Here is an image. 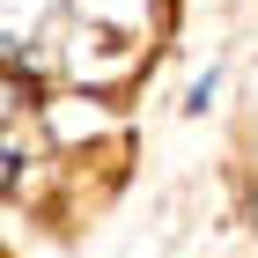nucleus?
<instances>
[{"label":"nucleus","instance_id":"obj_2","mask_svg":"<svg viewBox=\"0 0 258 258\" xmlns=\"http://www.w3.org/2000/svg\"><path fill=\"white\" fill-rule=\"evenodd\" d=\"M37 148V125H30V103L15 96V81H0V184L22 177V162Z\"/></svg>","mask_w":258,"mask_h":258},{"label":"nucleus","instance_id":"obj_1","mask_svg":"<svg viewBox=\"0 0 258 258\" xmlns=\"http://www.w3.org/2000/svg\"><path fill=\"white\" fill-rule=\"evenodd\" d=\"M148 22V0H0V59L30 74L111 81L133 67Z\"/></svg>","mask_w":258,"mask_h":258}]
</instances>
